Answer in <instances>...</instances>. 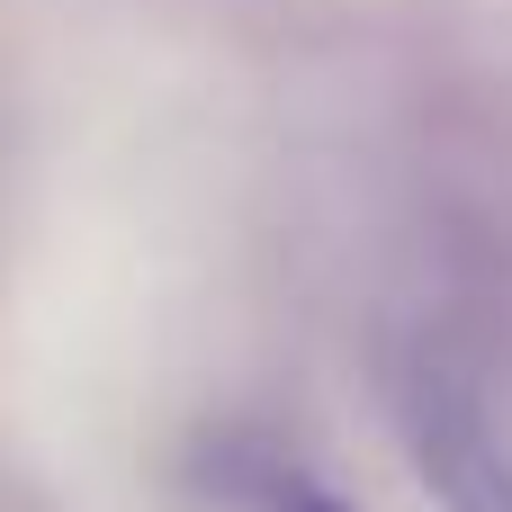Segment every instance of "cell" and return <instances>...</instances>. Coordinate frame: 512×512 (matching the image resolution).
<instances>
[{"label":"cell","mask_w":512,"mask_h":512,"mask_svg":"<svg viewBox=\"0 0 512 512\" xmlns=\"http://www.w3.org/2000/svg\"><path fill=\"white\" fill-rule=\"evenodd\" d=\"M216 495L234 512H351L324 477H306V468L279 459V450H225V459H216Z\"/></svg>","instance_id":"7a4b0ae2"},{"label":"cell","mask_w":512,"mask_h":512,"mask_svg":"<svg viewBox=\"0 0 512 512\" xmlns=\"http://www.w3.org/2000/svg\"><path fill=\"white\" fill-rule=\"evenodd\" d=\"M405 441H414L423 486L450 512H512V450L495 414L477 405V387H459L450 369L405 378Z\"/></svg>","instance_id":"6da1fadb"}]
</instances>
